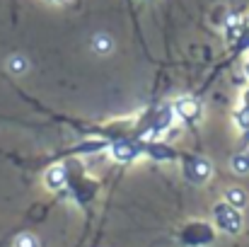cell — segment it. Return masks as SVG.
<instances>
[{"label": "cell", "mask_w": 249, "mask_h": 247, "mask_svg": "<svg viewBox=\"0 0 249 247\" xmlns=\"http://www.w3.org/2000/svg\"><path fill=\"white\" fill-rule=\"evenodd\" d=\"M109 153H111V158H114L116 163H133L141 151H138L133 143H114V146L109 148Z\"/></svg>", "instance_id": "5"}, {"label": "cell", "mask_w": 249, "mask_h": 247, "mask_svg": "<svg viewBox=\"0 0 249 247\" xmlns=\"http://www.w3.org/2000/svg\"><path fill=\"white\" fill-rule=\"evenodd\" d=\"M225 201L230 204V206H235V209H245L247 206V191L245 189H240V187H230L228 191H225Z\"/></svg>", "instance_id": "8"}, {"label": "cell", "mask_w": 249, "mask_h": 247, "mask_svg": "<svg viewBox=\"0 0 249 247\" xmlns=\"http://www.w3.org/2000/svg\"><path fill=\"white\" fill-rule=\"evenodd\" d=\"M181 243L184 245H191V247L208 245V243H213V230L208 226H203V223H191L181 233Z\"/></svg>", "instance_id": "2"}, {"label": "cell", "mask_w": 249, "mask_h": 247, "mask_svg": "<svg viewBox=\"0 0 249 247\" xmlns=\"http://www.w3.org/2000/svg\"><path fill=\"white\" fill-rule=\"evenodd\" d=\"M174 112H177L184 121H196V119L201 116V104H198L196 99H191V97H181V99H177Z\"/></svg>", "instance_id": "4"}, {"label": "cell", "mask_w": 249, "mask_h": 247, "mask_svg": "<svg viewBox=\"0 0 249 247\" xmlns=\"http://www.w3.org/2000/svg\"><path fill=\"white\" fill-rule=\"evenodd\" d=\"M49 2H56V0H49Z\"/></svg>", "instance_id": "17"}, {"label": "cell", "mask_w": 249, "mask_h": 247, "mask_svg": "<svg viewBox=\"0 0 249 247\" xmlns=\"http://www.w3.org/2000/svg\"><path fill=\"white\" fill-rule=\"evenodd\" d=\"M235 121H237V126H240L242 131H249V112L247 109H245V112H240Z\"/></svg>", "instance_id": "13"}, {"label": "cell", "mask_w": 249, "mask_h": 247, "mask_svg": "<svg viewBox=\"0 0 249 247\" xmlns=\"http://www.w3.org/2000/svg\"><path fill=\"white\" fill-rule=\"evenodd\" d=\"M15 247H41L39 245V238L32 235V233H22L15 238Z\"/></svg>", "instance_id": "11"}, {"label": "cell", "mask_w": 249, "mask_h": 247, "mask_svg": "<svg viewBox=\"0 0 249 247\" xmlns=\"http://www.w3.org/2000/svg\"><path fill=\"white\" fill-rule=\"evenodd\" d=\"M27 68H29V61H27L24 56L15 54V56L7 58V71H10L12 76H22V73H27Z\"/></svg>", "instance_id": "9"}, {"label": "cell", "mask_w": 249, "mask_h": 247, "mask_svg": "<svg viewBox=\"0 0 249 247\" xmlns=\"http://www.w3.org/2000/svg\"><path fill=\"white\" fill-rule=\"evenodd\" d=\"M184 174H186L191 182L201 184V182H206V179L211 177V165L206 163V160H201V158H189L186 165H184Z\"/></svg>", "instance_id": "3"}, {"label": "cell", "mask_w": 249, "mask_h": 247, "mask_svg": "<svg viewBox=\"0 0 249 247\" xmlns=\"http://www.w3.org/2000/svg\"><path fill=\"white\" fill-rule=\"evenodd\" d=\"M44 182H46V187L49 189H61V187H66V167L63 165H53V167H49L46 170V174H44Z\"/></svg>", "instance_id": "6"}, {"label": "cell", "mask_w": 249, "mask_h": 247, "mask_svg": "<svg viewBox=\"0 0 249 247\" xmlns=\"http://www.w3.org/2000/svg\"><path fill=\"white\" fill-rule=\"evenodd\" d=\"M230 167H232V172H237V174H249V158H247V153L235 155V158L230 160Z\"/></svg>", "instance_id": "10"}, {"label": "cell", "mask_w": 249, "mask_h": 247, "mask_svg": "<svg viewBox=\"0 0 249 247\" xmlns=\"http://www.w3.org/2000/svg\"><path fill=\"white\" fill-rule=\"evenodd\" d=\"M92 51L99 56H109L114 51V39L109 34H94L92 37Z\"/></svg>", "instance_id": "7"}, {"label": "cell", "mask_w": 249, "mask_h": 247, "mask_svg": "<svg viewBox=\"0 0 249 247\" xmlns=\"http://www.w3.org/2000/svg\"><path fill=\"white\" fill-rule=\"evenodd\" d=\"M213 221H215V228L228 235H237L242 230V213H240V209L230 206L228 201H223L213 209Z\"/></svg>", "instance_id": "1"}, {"label": "cell", "mask_w": 249, "mask_h": 247, "mask_svg": "<svg viewBox=\"0 0 249 247\" xmlns=\"http://www.w3.org/2000/svg\"><path fill=\"white\" fill-rule=\"evenodd\" d=\"M240 32H242V27H240V15H230V17H228V37H230V39H237Z\"/></svg>", "instance_id": "12"}, {"label": "cell", "mask_w": 249, "mask_h": 247, "mask_svg": "<svg viewBox=\"0 0 249 247\" xmlns=\"http://www.w3.org/2000/svg\"><path fill=\"white\" fill-rule=\"evenodd\" d=\"M245 153H247V158H249V148H247V151H245Z\"/></svg>", "instance_id": "15"}, {"label": "cell", "mask_w": 249, "mask_h": 247, "mask_svg": "<svg viewBox=\"0 0 249 247\" xmlns=\"http://www.w3.org/2000/svg\"><path fill=\"white\" fill-rule=\"evenodd\" d=\"M56 2H68V0H56Z\"/></svg>", "instance_id": "14"}, {"label": "cell", "mask_w": 249, "mask_h": 247, "mask_svg": "<svg viewBox=\"0 0 249 247\" xmlns=\"http://www.w3.org/2000/svg\"><path fill=\"white\" fill-rule=\"evenodd\" d=\"M247 73H249V61H247Z\"/></svg>", "instance_id": "16"}]
</instances>
